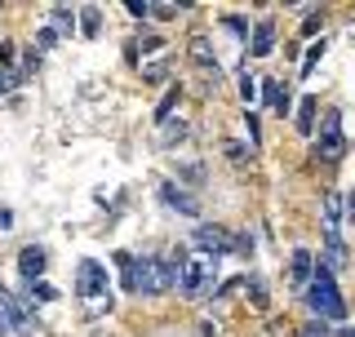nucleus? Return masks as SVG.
Listing matches in <instances>:
<instances>
[{
    "label": "nucleus",
    "instance_id": "nucleus-1",
    "mask_svg": "<svg viewBox=\"0 0 355 337\" xmlns=\"http://www.w3.org/2000/svg\"><path fill=\"white\" fill-rule=\"evenodd\" d=\"M116 266H120V279H125L129 293H164V288H178V253L169 257H133V253H116Z\"/></svg>",
    "mask_w": 355,
    "mask_h": 337
},
{
    "label": "nucleus",
    "instance_id": "nucleus-2",
    "mask_svg": "<svg viewBox=\"0 0 355 337\" xmlns=\"http://www.w3.org/2000/svg\"><path fill=\"white\" fill-rule=\"evenodd\" d=\"M218 279V262H209L205 253H178V293L182 297H209Z\"/></svg>",
    "mask_w": 355,
    "mask_h": 337
},
{
    "label": "nucleus",
    "instance_id": "nucleus-3",
    "mask_svg": "<svg viewBox=\"0 0 355 337\" xmlns=\"http://www.w3.org/2000/svg\"><path fill=\"white\" fill-rule=\"evenodd\" d=\"M306 302L320 320H347V302H342L338 279H333V271L324 262H315V275H311V284H306Z\"/></svg>",
    "mask_w": 355,
    "mask_h": 337
},
{
    "label": "nucleus",
    "instance_id": "nucleus-4",
    "mask_svg": "<svg viewBox=\"0 0 355 337\" xmlns=\"http://www.w3.org/2000/svg\"><path fill=\"white\" fill-rule=\"evenodd\" d=\"M342 155H347L342 111H324V120H320V133H315V160H324V164H338Z\"/></svg>",
    "mask_w": 355,
    "mask_h": 337
},
{
    "label": "nucleus",
    "instance_id": "nucleus-5",
    "mask_svg": "<svg viewBox=\"0 0 355 337\" xmlns=\"http://www.w3.org/2000/svg\"><path fill=\"white\" fill-rule=\"evenodd\" d=\"M191 244L200 253L209 257V262H218V257H227V253H236V235L231 231H222V227H196V235H191Z\"/></svg>",
    "mask_w": 355,
    "mask_h": 337
},
{
    "label": "nucleus",
    "instance_id": "nucleus-6",
    "mask_svg": "<svg viewBox=\"0 0 355 337\" xmlns=\"http://www.w3.org/2000/svg\"><path fill=\"white\" fill-rule=\"evenodd\" d=\"M76 293L80 297H98L107 293V266L94 262V257H85L80 266H76Z\"/></svg>",
    "mask_w": 355,
    "mask_h": 337
},
{
    "label": "nucleus",
    "instance_id": "nucleus-7",
    "mask_svg": "<svg viewBox=\"0 0 355 337\" xmlns=\"http://www.w3.org/2000/svg\"><path fill=\"white\" fill-rule=\"evenodd\" d=\"M160 200H164L169 209H178V213H187V218H200V200L191 196V191L173 187V182H160Z\"/></svg>",
    "mask_w": 355,
    "mask_h": 337
},
{
    "label": "nucleus",
    "instance_id": "nucleus-8",
    "mask_svg": "<svg viewBox=\"0 0 355 337\" xmlns=\"http://www.w3.org/2000/svg\"><path fill=\"white\" fill-rule=\"evenodd\" d=\"M44 262H49V253H44L40 244H27V249L18 253V271H22V279H27V284H36V279L44 275Z\"/></svg>",
    "mask_w": 355,
    "mask_h": 337
},
{
    "label": "nucleus",
    "instance_id": "nucleus-9",
    "mask_svg": "<svg viewBox=\"0 0 355 337\" xmlns=\"http://www.w3.org/2000/svg\"><path fill=\"white\" fill-rule=\"evenodd\" d=\"M311 275H315V257H311V249H297L293 257H288V284H293V288H306Z\"/></svg>",
    "mask_w": 355,
    "mask_h": 337
},
{
    "label": "nucleus",
    "instance_id": "nucleus-10",
    "mask_svg": "<svg viewBox=\"0 0 355 337\" xmlns=\"http://www.w3.org/2000/svg\"><path fill=\"white\" fill-rule=\"evenodd\" d=\"M324 231H329V240H342V196L338 191L324 196Z\"/></svg>",
    "mask_w": 355,
    "mask_h": 337
},
{
    "label": "nucleus",
    "instance_id": "nucleus-11",
    "mask_svg": "<svg viewBox=\"0 0 355 337\" xmlns=\"http://www.w3.org/2000/svg\"><path fill=\"white\" fill-rule=\"evenodd\" d=\"M271 49H275V18H262L253 31V58H266Z\"/></svg>",
    "mask_w": 355,
    "mask_h": 337
},
{
    "label": "nucleus",
    "instance_id": "nucleus-12",
    "mask_svg": "<svg viewBox=\"0 0 355 337\" xmlns=\"http://www.w3.org/2000/svg\"><path fill=\"white\" fill-rule=\"evenodd\" d=\"M262 98H266V107H275V111H280V116H284V111H288V89H284L280 80H266V89H262Z\"/></svg>",
    "mask_w": 355,
    "mask_h": 337
},
{
    "label": "nucleus",
    "instance_id": "nucleus-13",
    "mask_svg": "<svg viewBox=\"0 0 355 337\" xmlns=\"http://www.w3.org/2000/svg\"><path fill=\"white\" fill-rule=\"evenodd\" d=\"M315 111H320L315 98H302V107H297V129L302 133H315Z\"/></svg>",
    "mask_w": 355,
    "mask_h": 337
},
{
    "label": "nucleus",
    "instance_id": "nucleus-14",
    "mask_svg": "<svg viewBox=\"0 0 355 337\" xmlns=\"http://www.w3.org/2000/svg\"><path fill=\"white\" fill-rule=\"evenodd\" d=\"M324 266H329V271H342V266H347V244H342V240H329V249H324Z\"/></svg>",
    "mask_w": 355,
    "mask_h": 337
},
{
    "label": "nucleus",
    "instance_id": "nucleus-15",
    "mask_svg": "<svg viewBox=\"0 0 355 337\" xmlns=\"http://www.w3.org/2000/svg\"><path fill=\"white\" fill-rule=\"evenodd\" d=\"M53 31H62V36H71V31H76V14H71L67 5L53 9Z\"/></svg>",
    "mask_w": 355,
    "mask_h": 337
},
{
    "label": "nucleus",
    "instance_id": "nucleus-16",
    "mask_svg": "<svg viewBox=\"0 0 355 337\" xmlns=\"http://www.w3.org/2000/svg\"><path fill=\"white\" fill-rule=\"evenodd\" d=\"M324 49H329L324 40H320V44H311V49H306V58H302V76H311V71H315V62L324 58Z\"/></svg>",
    "mask_w": 355,
    "mask_h": 337
},
{
    "label": "nucleus",
    "instance_id": "nucleus-17",
    "mask_svg": "<svg viewBox=\"0 0 355 337\" xmlns=\"http://www.w3.org/2000/svg\"><path fill=\"white\" fill-rule=\"evenodd\" d=\"M27 297L49 302V297H58V288H53V284H44V279H36V284H27Z\"/></svg>",
    "mask_w": 355,
    "mask_h": 337
},
{
    "label": "nucleus",
    "instance_id": "nucleus-18",
    "mask_svg": "<svg viewBox=\"0 0 355 337\" xmlns=\"http://www.w3.org/2000/svg\"><path fill=\"white\" fill-rule=\"evenodd\" d=\"M80 31H85V36H94V31H98V5H85V14H80Z\"/></svg>",
    "mask_w": 355,
    "mask_h": 337
},
{
    "label": "nucleus",
    "instance_id": "nucleus-19",
    "mask_svg": "<svg viewBox=\"0 0 355 337\" xmlns=\"http://www.w3.org/2000/svg\"><path fill=\"white\" fill-rule=\"evenodd\" d=\"M173 103H178V89H169V94H164V103H160V111H155V120H160V125L173 116Z\"/></svg>",
    "mask_w": 355,
    "mask_h": 337
},
{
    "label": "nucleus",
    "instance_id": "nucleus-20",
    "mask_svg": "<svg viewBox=\"0 0 355 337\" xmlns=\"http://www.w3.org/2000/svg\"><path fill=\"white\" fill-rule=\"evenodd\" d=\"M244 125H249V142L258 147V142H262V125H258V116H253V111H244Z\"/></svg>",
    "mask_w": 355,
    "mask_h": 337
},
{
    "label": "nucleus",
    "instance_id": "nucleus-21",
    "mask_svg": "<svg viewBox=\"0 0 355 337\" xmlns=\"http://www.w3.org/2000/svg\"><path fill=\"white\" fill-rule=\"evenodd\" d=\"M125 5H129L133 18H147V14H151V0H125Z\"/></svg>",
    "mask_w": 355,
    "mask_h": 337
},
{
    "label": "nucleus",
    "instance_id": "nucleus-22",
    "mask_svg": "<svg viewBox=\"0 0 355 337\" xmlns=\"http://www.w3.org/2000/svg\"><path fill=\"white\" fill-rule=\"evenodd\" d=\"M297 337H338V333H333V329H324V324H306V329L297 333Z\"/></svg>",
    "mask_w": 355,
    "mask_h": 337
},
{
    "label": "nucleus",
    "instance_id": "nucleus-23",
    "mask_svg": "<svg viewBox=\"0 0 355 337\" xmlns=\"http://www.w3.org/2000/svg\"><path fill=\"white\" fill-rule=\"evenodd\" d=\"M36 40H40V49H53V40H58V31H53V27H44Z\"/></svg>",
    "mask_w": 355,
    "mask_h": 337
},
{
    "label": "nucleus",
    "instance_id": "nucleus-24",
    "mask_svg": "<svg viewBox=\"0 0 355 337\" xmlns=\"http://www.w3.org/2000/svg\"><path fill=\"white\" fill-rule=\"evenodd\" d=\"M9 227H14V213H9V209H0V231H9Z\"/></svg>",
    "mask_w": 355,
    "mask_h": 337
},
{
    "label": "nucleus",
    "instance_id": "nucleus-25",
    "mask_svg": "<svg viewBox=\"0 0 355 337\" xmlns=\"http://www.w3.org/2000/svg\"><path fill=\"white\" fill-rule=\"evenodd\" d=\"M347 218L355 222V191H351V196H347Z\"/></svg>",
    "mask_w": 355,
    "mask_h": 337
},
{
    "label": "nucleus",
    "instance_id": "nucleus-26",
    "mask_svg": "<svg viewBox=\"0 0 355 337\" xmlns=\"http://www.w3.org/2000/svg\"><path fill=\"white\" fill-rule=\"evenodd\" d=\"M342 337H355V329H342Z\"/></svg>",
    "mask_w": 355,
    "mask_h": 337
},
{
    "label": "nucleus",
    "instance_id": "nucleus-27",
    "mask_svg": "<svg viewBox=\"0 0 355 337\" xmlns=\"http://www.w3.org/2000/svg\"><path fill=\"white\" fill-rule=\"evenodd\" d=\"M0 94H5V80H0Z\"/></svg>",
    "mask_w": 355,
    "mask_h": 337
}]
</instances>
